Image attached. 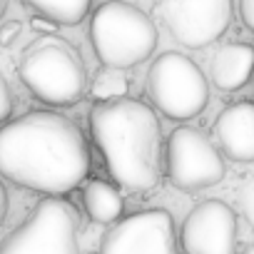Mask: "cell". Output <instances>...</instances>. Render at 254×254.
Returning <instances> with one entry per match:
<instances>
[{
    "label": "cell",
    "mask_w": 254,
    "mask_h": 254,
    "mask_svg": "<svg viewBox=\"0 0 254 254\" xmlns=\"http://www.w3.org/2000/svg\"><path fill=\"white\" fill-rule=\"evenodd\" d=\"M217 150L232 162H254V102L227 105L214 120Z\"/></svg>",
    "instance_id": "cell-11"
},
{
    "label": "cell",
    "mask_w": 254,
    "mask_h": 254,
    "mask_svg": "<svg viewBox=\"0 0 254 254\" xmlns=\"http://www.w3.org/2000/svg\"><path fill=\"white\" fill-rule=\"evenodd\" d=\"M90 150L82 130L53 110H33L0 127V175L18 187L63 197L87 180Z\"/></svg>",
    "instance_id": "cell-1"
},
{
    "label": "cell",
    "mask_w": 254,
    "mask_h": 254,
    "mask_svg": "<svg viewBox=\"0 0 254 254\" xmlns=\"http://www.w3.org/2000/svg\"><path fill=\"white\" fill-rule=\"evenodd\" d=\"M162 23L185 48L199 50L219 40L234 18L232 0H162Z\"/></svg>",
    "instance_id": "cell-8"
},
{
    "label": "cell",
    "mask_w": 254,
    "mask_h": 254,
    "mask_svg": "<svg viewBox=\"0 0 254 254\" xmlns=\"http://www.w3.org/2000/svg\"><path fill=\"white\" fill-rule=\"evenodd\" d=\"M23 85L45 105L70 107L87 92V70L80 53L58 35H45L35 43L18 67Z\"/></svg>",
    "instance_id": "cell-4"
},
{
    "label": "cell",
    "mask_w": 254,
    "mask_h": 254,
    "mask_svg": "<svg viewBox=\"0 0 254 254\" xmlns=\"http://www.w3.org/2000/svg\"><path fill=\"white\" fill-rule=\"evenodd\" d=\"M254 75V48L247 43H224L209 63V77L222 92L242 90Z\"/></svg>",
    "instance_id": "cell-12"
},
{
    "label": "cell",
    "mask_w": 254,
    "mask_h": 254,
    "mask_svg": "<svg viewBox=\"0 0 254 254\" xmlns=\"http://www.w3.org/2000/svg\"><path fill=\"white\" fill-rule=\"evenodd\" d=\"M167 180L182 192H199L224 180V160L217 145L197 127H175L165 145Z\"/></svg>",
    "instance_id": "cell-7"
},
{
    "label": "cell",
    "mask_w": 254,
    "mask_h": 254,
    "mask_svg": "<svg viewBox=\"0 0 254 254\" xmlns=\"http://www.w3.org/2000/svg\"><path fill=\"white\" fill-rule=\"evenodd\" d=\"M239 18H242L244 28H249L254 33V0H239Z\"/></svg>",
    "instance_id": "cell-19"
},
{
    "label": "cell",
    "mask_w": 254,
    "mask_h": 254,
    "mask_svg": "<svg viewBox=\"0 0 254 254\" xmlns=\"http://www.w3.org/2000/svg\"><path fill=\"white\" fill-rule=\"evenodd\" d=\"M187 254H237V214L222 199L199 202L180 232Z\"/></svg>",
    "instance_id": "cell-10"
},
{
    "label": "cell",
    "mask_w": 254,
    "mask_h": 254,
    "mask_svg": "<svg viewBox=\"0 0 254 254\" xmlns=\"http://www.w3.org/2000/svg\"><path fill=\"white\" fill-rule=\"evenodd\" d=\"M0 254H80L77 247V212L60 197H48L13 229Z\"/></svg>",
    "instance_id": "cell-6"
},
{
    "label": "cell",
    "mask_w": 254,
    "mask_h": 254,
    "mask_svg": "<svg viewBox=\"0 0 254 254\" xmlns=\"http://www.w3.org/2000/svg\"><path fill=\"white\" fill-rule=\"evenodd\" d=\"M127 77L122 75V70H112V67H105L90 85V95L102 102V100H115V97H125L127 95Z\"/></svg>",
    "instance_id": "cell-15"
},
{
    "label": "cell",
    "mask_w": 254,
    "mask_h": 254,
    "mask_svg": "<svg viewBox=\"0 0 254 254\" xmlns=\"http://www.w3.org/2000/svg\"><path fill=\"white\" fill-rule=\"evenodd\" d=\"M40 18L55 25H77L90 13L92 0H23Z\"/></svg>",
    "instance_id": "cell-14"
},
{
    "label": "cell",
    "mask_w": 254,
    "mask_h": 254,
    "mask_svg": "<svg viewBox=\"0 0 254 254\" xmlns=\"http://www.w3.org/2000/svg\"><path fill=\"white\" fill-rule=\"evenodd\" d=\"M100 254H177L172 214L142 209L120 219L102 237Z\"/></svg>",
    "instance_id": "cell-9"
},
{
    "label": "cell",
    "mask_w": 254,
    "mask_h": 254,
    "mask_svg": "<svg viewBox=\"0 0 254 254\" xmlns=\"http://www.w3.org/2000/svg\"><path fill=\"white\" fill-rule=\"evenodd\" d=\"M20 35V23L18 20H8L0 25V45H10L13 40H18Z\"/></svg>",
    "instance_id": "cell-18"
},
{
    "label": "cell",
    "mask_w": 254,
    "mask_h": 254,
    "mask_svg": "<svg viewBox=\"0 0 254 254\" xmlns=\"http://www.w3.org/2000/svg\"><path fill=\"white\" fill-rule=\"evenodd\" d=\"M90 132L112 180L127 192H150L165 172V142L157 112L135 97L95 102Z\"/></svg>",
    "instance_id": "cell-2"
},
{
    "label": "cell",
    "mask_w": 254,
    "mask_h": 254,
    "mask_svg": "<svg viewBox=\"0 0 254 254\" xmlns=\"http://www.w3.org/2000/svg\"><path fill=\"white\" fill-rule=\"evenodd\" d=\"M147 95L167 120H192L209 102L202 67L182 53H162L147 70Z\"/></svg>",
    "instance_id": "cell-5"
},
{
    "label": "cell",
    "mask_w": 254,
    "mask_h": 254,
    "mask_svg": "<svg viewBox=\"0 0 254 254\" xmlns=\"http://www.w3.org/2000/svg\"><path fill=\"white\" fill-rule=\"evenodd\" d=\"M5 8H8V0H0V18L5 15Z\"/></svg>",
    "instance_id": "cell-22"
},
{
    "label": "cell",
    "mask_w": 254,
    "mask_h": 254,
    "mask_svg": "<svg viewBox=\"0 0 254 254\" xmlns=\"http://www.w3.org/2000/svg\"><path fill=\"white\" fill-rule=\"evenodd\" d=\"M239 209H242L244 219L249 222V227L254 229V175L247 177L239 187Z\"/></svg>",
    "instance_id": "cell-16"
},
{
    "label": "cell",
    "mask_w": 254,
    "mask_h": 254,
    "mask_svg": "<svg viewBox=\"0 0 254 254\" xmlns=\"http://www.w3.org/2000/svg\"><path fill=\"white\" fill-rule=\"evenodd\" d=\"M5 217H8V190L0 182V224L5 222Z\"/></svg>",
    "instance_id": "cell-21"
},
{
    "label": "cell",
    "mask_w": 254,
    "mask_h": 254,
    "mask_svg": "<svg viewBox=\"0 0 254 254\" xmlns=\"http://www.w3.org/2000/svg\"><path fill=\"white\" fill-rule=\"evenodd\" d=\"M242 254H254V242H252V244H249V247H247V249H244Z\"/></svg>",
    "instance_id": "cell-23"
},
{
    "label": "cell",
    "mask_w": 254,
    "mask_h": 254,
    "mask_svg": "<svg viewBox=\"0 0 254 254\" xmlns=\"http://www.w3.org/2000/svg\"><path fill=\"white\" fill-rule=\"evenodd\" d=\"M30 28H33L35 33H48V35H53L58 25L50 23V20H45V18H40V15H35V18L30 20Z\"/></svg>",
    "instance_id": "cell-20"
},
{
    "label": "cell",
    "mask_w": 254,
    "mask_h": 254,
    "mask_svg": "<svg viewBox=\"0 0 254 254\" xmlns=\"http://www.w3.org/2000/svg\"><path fill=\"white\" fill-rule=\"evenodd\" d=\"M13 115V90L5 80V75L0 72V125H5Z\"/></svg>",
    "instance_id": "cell-17"
},
{
    "label": "cell",
    "mask_w": 254,
    "mask_h": 254,
    "mask_svg": "<svg viewBox=\"0 0 254 254\" xmlns=\"http://www.w3.org/2000/svg\"><path fill=\"white\" fill-rule=\"evenodd\" d=\"M90 40L97 60L112 70H130L157 48V25L140 8L110 0L92 13Z\"/></svg>",
    "instance_id": "cell-3"
},
{
    "label": "cell",
    "mask_w": 254,
    "mask_h": 254,
    "mask_svg": "<svg viewBox=\"0 0 254 254\" xmlns=\"http://www.w3.org/2000/svg\"><path fill=\"white\" fill-rule=\"evenodd\" d=\"M82 202H85V209H87L90 219H95L100 224L117 222L120 214H122V207H125L122 194L117 192V187L105 182V180H90L85 185Z\"/></svg>",
    "instance_id": "cell-13"
}]
</instances>
